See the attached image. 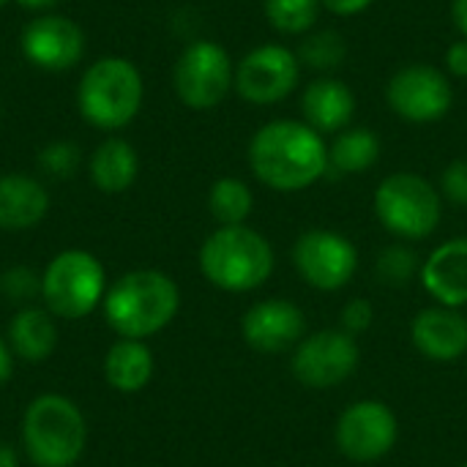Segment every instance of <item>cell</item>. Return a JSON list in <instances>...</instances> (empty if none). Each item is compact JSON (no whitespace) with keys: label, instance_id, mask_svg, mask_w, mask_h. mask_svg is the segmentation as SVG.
<instances>
[{"label":"cell","instance_id":"obj_1","mask_svg":"<svg viewBox=\"0 0 467 467\" xmlns=\"http://www.w3.org/2000/svg\"><path fill=\"white\" fill-rule=\"evenodd\" d=\"M254 178L282 194L304 192L328 175V142L309 123L276 118L263 123L246 148Z\"/></svg>","mask_w":467,"mask_h":467},{"label":"cell","instance_id":"obj_2","mask_svg":"<svg viewBox=\"0 0 467 467\" xmlns=\"http://www.w3.org/2000/svg\"><path fill=\"white\" fill-rule=\"evenodd\" d=\"M178 285L161 271H131L104 298V317L123 339H145L161 331L178 312Z\"/></svg>","mask_w":467,"mask_h":467},{"label":"cell","instance_id":"obj_3","mask_svg":"<svg viewBox=\"0 0 467 467\" xmlns=\"http://www.w3.org/2000/svg\"><path fill=\"white\" fill-rule=\"evenodd\" d=\"M145 82L140 68L120 55L90 63L77 85L79 115L99 131L126 129L142 109Z\"/></svg>","mask_w":467,"mask_h":467},{"label":"cell","instance_id":"obj_4","mask_svg":"<svg viewBox=\"0 0 467 467\" xmlns=\"http://www.w3.org/2000/svg\"><path fill=\"white\" fill-rule=\"evenodd\" d=\"M202 276L227 293H249L268 282L274 271V249L265 235L246 224L219 227L200 249Z\"/></svg>","mask_w":467,"mask_h":467},{"label":"cell","instance_id":"obj_5","mask_svg":"<svg viewBox=\"0 0 467 467\" xmlns=\"http://www.w3.org/2000/svg\"><path fill=\"white\" fill-rule=\"evenodd\" d=\"M85 419L71 400L44 394L30 402L22 424V441L36 467H71L85 451Z\"/></svg>","mask_w":467,"mask_h":467},{"label":"cell","instance_id":"obj_6","mask_svg":"<svg viewBox=\"0 0 467 467\" xmlns=\"http://www.w3.org/2000/svg\"><path fill=\"white\" fill-rule=\"evenodd\" d=\"M378 222L402 241L430 238L443 216V194L419 172H391L375 189Z\"/></svg>","mask_w":467,"mask_h":467},{"label":"cell","instance_id":"obj_7","mask_svg":"<svg viewBox=\"0 0 467 467\" xmlns=\"http://www.w3.org/2000/svg\"><path fill=\"white\" fill-rule=\"evenodd\" d=\"M172 88L192 112H211L235 88V60L219 41L197 38L183 47L172 66Z\"/></svg>","mask_w":467,"mask_h":467},{"label":"cell","instance_id":"obj_8","mask_svg":"<svg viewBox=\"0 0 467 467\" xmlns=\"http://www.w3.org/2000/svg\"><path fill=\"white\" fill-rule=\"evenodd\" d=\"M41 296L52 315L79 320L104 298V268L90 252H60L41 276Z\"/></svg>","mask_w":467,"mask_h":467},{"label":"cell","instance_id":"obj_9","mask_svg":"<svg viewBox=\"0 0 467 467\" xmlns=\"http://www.w3.org/2000/svg\"><path fill=\"white\" fill-rule=\"evenodd\" d=\"M386 104L397 118L408 123H438L454 107L451 77L432 63H405L386 82Z\"/></svg>","mask_w":467,"mask_h":467},{"label":"cell","instance_id":"obj_10","mask_svg":"<svg viewBox=\"0 0 467 467\" xmlns=\"http://www.w3.org/2000/svg\"><path fill=\"white\" fill-rule=\"evenodd\" d=\"M301 60L287 44H260L235 63V93L252 107H274L301 85Z\"/></svg>","mask_w":467,"mask_h":467},{"label":"cell","instance_id":"obj_11","mask_svg":"<svg viewBox=\"0 0 467 467\" xmlns=\"http://www.w3.org/2000/svg\"><path fill=\"white\" fill-rule=\"evenodd\" d=\"M293 263L306 285L331 293L345 287L358 268V249L334 230H306L293 246Z\"/></svg>","mask_w":467,"mask_h":467},{"label":"cell","instance_id":"obj_12","mask_svg":"<svg viewBox=\"0 0 467 467\" xmlns=\"http://www.w3.org/2000/svg\"><path fill=\"white\" fill-rule=\"evenodd\" d=\"M85 30L63 14L30 19L19 36L22 57L41 71H71L85 57Z\"/></svg>","mask_w":467,"mask_h":467},{"label":"cell","instance_id":"obj_13","mask_svg":"<svg viewBox=\"0 0 467 467\" xmlns=\"http://www.w3.org/2000/svg\"><path fill=\"white\" fill-rule=\"evenodd\" d=\"M358 345L348 331H317L298 342L293 356L296 378L309 389H334L358 367Z\"/></svg>","mask_w":467,"mask_h":467},{"label":"cell","instance_id":"obj_14","mask_svg":"<svg viewBox=\"0 0 467 467\" xmlns=\"http://www.w3.org/2000/svg\"><path fill=\"white\" fill-rule=\"evenodd\" d=\"M397 416L378 400L350 405L337 421V446L353 462H375L397 443Z\"/></svg>","mask_w":467,"mask_h":467},{"label":"cell","instance_id":"obj_15","mask_svg":"<svg viewBox=\"0 0 467 467\" xmlns=\"http://www.w3.org/2000/svg\"><path fill=\"white\" fill-rule=\"evenodd\" d=\"M304 331H306L304 312L293 301H282V298L254 304L241 320V334L246 345L260 353H282L298 345Z\"/></svg>","mask_w":467,"mask_h":467},{"label":"cell","instance_id":"obj_16","mask_svg":"<svg viewBox=\"0 0 467 467\" xmlns=\"http://www.w3.org/2000/svg\"><path fill=\"white\" fill-rule=\"evenodd\" d=\"M356 107L358 101L353 88L337 74L315 77L301 93V120L323 137H334L342 129L353 126Z\"/></svg>","mask_w":467,"mask_h":467},{"label":"cell","instance_id":"obj_17","mask_svg":"<svg viewBox=\"0 0 467 467\" xmlns=\"http://www.w3.org/2000/svg\"><path fill=\"white\" fill-rule=\"evenodd\" d=\"M416 350L430 361H457L467 353V317L449 306H432L416 315L410 328Z\"/></svg>","mask_w":467,"mask_h":467},{"label":"cell","instance_id":"obj_18","mask_svg":"<svg viewBox=\"0 0 467 467\" xmlns=\"http://www.w3.org/2000/svg\"><path fill=\"white\" fill-rule=\"evenodd\" d=\"M424 290L449 309L467 304V235L441 244L421 268Z\"/></svg>","mask_w":467,"mask_h":467},{"label":"cell","instance_id":"obj_19","mask_svg":"<svg viewBox=\"0 0 467 467\" xmlns=\"http://www.w3.org/2000/svg\"><path fill=\"white\" fill-rule=\"evenodd\" d=\"M49 211L47 189L19 172L0 175V230H30Z\"/></svg>","mask_w":467,"mask_h":467},{"label":"cell","instance_id":"obj_20","mask_svg":"<svg viewBox=\"0 0 467 467\" xmlns=\"http://www.w3.org/2000/svg\"><path fill=\"white\" fill-rule=\"evenodd\" d=\"M383 153L380 137L369 126H348L328 142V175H361L378 164Z\"/></svg>","mask_w":467,"mask_h":467},{"label":"cell","instance_id":"obj_21","mask_svg":"<svg viewBox=\"0 0 467 467\" xmlns=\"http://www.w3.org/2000/svg\"><path fill=\"white\" fill-rule=\"evenodd\" d=\"M90 181L104 194H120L126 192L140 172L137 150L123 137H107L90 156Z\"/></svg>","mask_w":467,"mask_h":467},{"label":"cell","instance_id":"obj_22","mask_svg":"<svg viewBox=\"0 0 467 467\" xmlns=\"http://www.w3.org/2000/svg\"><path fill=\"white\" fill-rule=\"evenodd\" d=\"M104 375L112 389L134 394L148 386L153 375V356L140 339H120L107 353Z\"/></svg>","mask_w":467,"mask_h":467},{"label":"cell","instance_id":"obj_23","mask_svg":"<svg viewBox=\"0 0 467 467\" xmlns=\"http://www.w3.org/2000/svg\"><path fill=\"white\" fill-rule=\"evenodd\" d=\"M8 339H11V350L19 358H25L30 364H38V361L52 356V350L57 345V328H55V323H52V317L47 312L25 309L11 320Z\"/></svg>","mask_w":467,"mask_h":467},{"label":"cell","instance_id":"obj_24","mask_svg":"<svg viewBox=\"0 0 467 467\" xmlns=\"http://www.w3.org/2000/svg\"><path fill=\"white\" fill-rule=\"evenodd\" d=\"M296 55L301 60V68H309L317 77H331L348 60V41L334 27H315L312 33L301 36Z\"/></svg>","mask_w":467,"mask_h":467},{"label":"cell","instance_id":"obj_25","mask_svg":"<svg viewBox=\"0 0 467 467\" xmlns=\"http://www.w3.org/2000/svg\"><path fill=\"white\" fill-rule=\"evenodd\" d=\"M208 208L213 213V219L222 227H235V224H246L252 208H254V194L249 189L246 181L241 178H219L211 192H208Z\"/></svg>","mask_w":467,"mask_h":467},{"label":"cell","instance_id":"obj_26","mask_svg":"<svg viewBox=\"0 0 467 467\" xmlns=\"http://www.w3.org/2000/svg\"><path fill=\"white\" fill-rule=\"evenodd\" d=\"M320 0H263V16L279 36H306L317 27Z\"/></svg>","mask_w":467,"mask_h":467},{"label":"cell","instance_id":"obj_27","mask_svg":"<svg viewBox=\"0 0 467 467\" xmlns=\"http://www.w3.org/2000/svg\"><path fill=\"white\" fill-rule=\"evenodd\" d=\"M419 271V257L408 246H386L378 254V279L386 285H405Z\"/></svg>","mask_w":467,"mask_h":467},{"label":"cell","instance_id":"obj_28","mask_svg":"<svg viewBox=\"0 0 467 467\" xmlns=\"http://www.w3.org/2000/svg\"><path fill=\"white\" fill-rule=\"evenodd\" d=\"M79 161H82V153H79L77 142H71V140H55V142L44 145L38 153L41 170L52 178H71L77 172Z\"/></svg>","mask_w":467,"mask_h":467},{"label":"cell","instance_id":"obj_29","mask_svg":"<svg viewBox=\"0 0 467 467\" xmlns=\"http://www.w3.org/2000/svg\"><path fill=\"white\" fill-rule=\"evenodd\" d=\"M441 194L460 205L467 208V159H454L443 167L441 172Z\"/></svg>","mask_w":467,"mask_h":467},{"label":"cell","instance_id":"obj_30","mask_svg":"<svg viewBox=\"0 0 467 467\" xmlns=\"http://www.w3.org/2000/svg\"><path fill=\"white\" fill-rule=\"evenodd\" d=\"M0 287L8 298L14 301H27L41 290V279L30 271V268H11L3 274Z\"/></svg>","mask_w":467,"mask_h":467},{"label":"cell","instance_id":"obj_31","mask_svg":"<svg viewBox=\"0 0 467 467\" xmlns=\"http://www.w3.org/2000/svg\"><path fill=\"white\" fill-rule=\"evenodd\" d=\"M372 320H375V309H372V304L364 301V298L350 301V304L345 306V312H342V326H345V331H348L350 337L364 334V331L372 326Z\"/></svg>","mask_w":467,"mask_h":467},{"label":"cell","instance_id":"obj_32","mask_svg":"<svg viewBox=\"0 0 467 467\" xmlns=\"http://www.w3.org/2000/svg\"><path fill=\"white\" fill-rule=\"evenodd\" d=\"M443 71L449 77L467 79V38H457L443 52Z\"/></svg>","mask_w":467,"mask_h":467},{"label":"cell","instance_id":"obj_33","mask_svg":"<svg viewBox=\"0 0 467 467\" xmlns=\"http://www.w3.org/2000/svg\"><path fill=\"white\" fill-rule=\"evenodd\" d=\"M320 5H323V11H328L334 16L350 19V16H358L367 8H372L375 0H320Z\"/></svg>","mask_w":467,"mask_h":467},{"label":"cell","instance_id":"obj_34","mask_svg":"<svg viewBox=\"0 0 467 467\" xmlns=\"http://www.w3.org/2000/svg\"><path fill=\"white\" fill-rule=\"evenodd\" d=\"M451 19L460 38H467V0H451Z\"/></svg>","mask_w":467,"mask_h":467},{"label":"cell","instance_id":"obj_35","mask_svg":"<svg viewBox=\"0 0 467 467\" xmlns=\"http://www.w3.org/2000/svg\"><path fill=\"white\" fill-rule=\"evenodd\" d=\"M11 372H14L11 353H8V348L3 345V339H0V386H5V380L11 378Z\"/></svg>","mask_w":467,"mask_h":467},{"label":"cell","instance_id":"obj_36","mask_svg":"<svg viewBox=\"0 0 467 467\" xmlns=\"http://www.w3.org/2000/svg\"><path fill=\"white\" fill-rule=\"evenodd\" d=\"M14 3H19V5L27 8V11H47V8L57 5L60 0H14Z\"/></svg>","mask_w":467,"mask_h":467},{"label":"cell","instance_id":"obj_37","mask_svg":"<svg viewBox=\"0 0 467 467\" xmlns=\"http://www.w3.org/2000/svg\"><path fill=\"white\" fill-rule=\"evenodd\" d=\"M0 467H16V454L8 443H0Z\"/></svg>","mask_w":467,"mask_h":467},{"label":"cell","instance_id":"obj_38","mask_svg":"<svg viewBox=\"0 0 467 467\" xmlns=\"http://www.w3.org/2000/svg\"><path fill=\"white\" fill-rule=\"evenodd\" d=\"M5 3H11V0H0V8H3V5H5Z\"/></svg>","mask_w":467,"mask_h":467},{"label":"cell","instance_id":"obj_39","mask_svg":"<svg viewBox=\"0 0 467 467\" xmlns=\"http://www.w3.org/2000/svg\"><path fill=\"white\" fill-rule=\"evenodd\" d=\"M462 467H467V465H462Z\"/></svg>","mask_w":467,"mask_h":467}]
</instances>
